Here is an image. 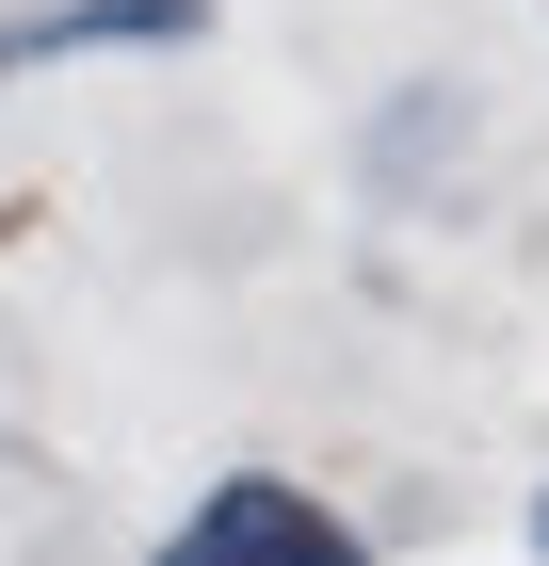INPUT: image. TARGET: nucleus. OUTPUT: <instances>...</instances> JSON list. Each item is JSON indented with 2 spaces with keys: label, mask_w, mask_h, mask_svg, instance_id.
<instances>
[{
  "label": "nucleus",
  "mask_w": 549,
  "mask_h": 566,
  "mask_svg": "<svg viewBox=\"0 0 549 566\" xmlns=\"http://www.w3.org/2000/svg\"><path fill=\"white\" fill-rule=\"evenodd\" d=\"M146 566H372V551H356V534H339L307 485L243 470V485H211V502H194V518H178Z\"/></svg>",
  "instance_id": "obj_1"
},
{
  "label": "nucleus",
  "mask_w": 549,
  "mask_h": 566,
  "mask_svg": "<svg viewBox=\"0 0 549 566\" xmlns=\"http://www.w3.org/2000/svg\"><path fill=\"white\" fill-rule=\"evenodd\" d=\"M211 33V0H49V17H0V65H65V49H178Z\"/></svg>",
  "instance_id": "obj_2"
},
{
  "label": "nucleus",
  "mask_w": 549,
  "mask_h": 566,
  "mask_svg": "<svg viewBox=\"0 0 549 566\" xmlns=\"http://www.w3.org/2000/svg\"><path fill=\"white\" fill-rule=\"evenodd\" d=\"M534 551H549V502H534Z\"/></svg>",
  "instance_id": "obj_3"
}]
</instances>
